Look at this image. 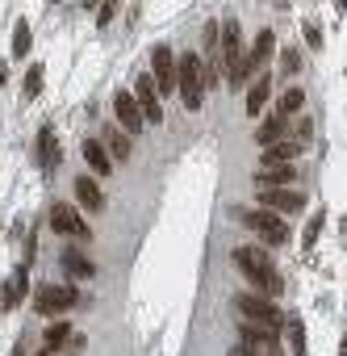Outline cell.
<instances>
[{
    "instance_id": "1",
    "label": "cell",
    "mask_w": 347,
    "mask_h": 356,
    "mask_svg": "<svg viewBox=\"0 0 347 356\" xmlns=\"http://www.w3.org/2000/svg\"><path fill=\"white\" fill-rule=\"evenodd\" d=\"M234 264L251 277V285H260L264 293H280V289H284V277L276 273L272 256H264L260 247H238V251H234Z\"/></svg>"
},
{
    "instance_id": "2",
    "label": "cell",
    "mask_w": 347,
    "mask_h": 356,
    "mask_svg": "<svg viewBox=\"0 0 347 356\" xmlns=\"http://www.w3.org/2000/svg\"><path fill=\"white\" fill-rule=\"evenodd\" d=\"M176 92L184 96L188 109H201L205 84H201V59H197V55H184V59L176 63Z\"/></svg>"
},
{
    "instance_id": "3",
    "label": "cell",
    "mask_w": 347,
    "mask_h": 356,
    "mask_svg": "<svg viewBox=\"0 0 347 356\" xmlns=\"http://www.w3.org/2000/svg\"><path fill=\"white\" fill-rule=\"evenodd\" d=\"M76 302H80V289H71V285H38V293H34L38 315H63Z\"/></svg>"
},
{
    "instance_id": "4",
    "label": "cell",
    "mask_w": 347,
    "mask_h": 356,
    "mask_svg": "<svg viewBox=\"0 0 347 356\" xmlns=\"http://www.w3.org/2000/svg\"><path fill=\"white\" fill-rule=\"evenodd\" d=\"M234 311H238L247 323H256V327H272V331H280V311L272 306V302H264V297L238 293V297H234Z\"/></svg>"
},
{
    "instance_id": "5",
    "label": "cell",
    "mask_w": 347,
    "mask_h": 356,
    "mask_svg": "<svg viewBox=\"0 0 347 356\" xmlns=\"http://www.w3.org/2000/svg\"><path fill=\"white\" fill-rule=\"evenodd\" d=\"M247 227H251L268 247H284L289 243V222L272 210H256V214H247Z\"/></svg>"
},
{
    "instance_id": "6",
    "label": "cell",
    "mask_w": 347,
    "mask_h": 356,
    "mask_svg": "<svg viewBox=\"0 0 347 356\" xmlns=\"http://www.w3.org/2000/svg\"><path fill=\"white\" fill-rule=\"evenodd\" d=\"M230 356H276V331L272 327H256V323H243V344Z\"/></svg>"
},
{
    "instance_id": "7",
    "label": "cell",
    "mask_w": 347,
    "mask_h": 356,
    "mask_svg": "<svg viewBox=\"0 0 347 356\" xmlns=\"http://www.w3.org/2000/svg\"><path fill=\"white\" fill-rule=\"evenodd\" d=\"M134 101H138V114H142L146 126H159V122H164V105H159V92H155V80H151V76H138Z\"/></svg>"
},
{
    "instance_id": "8",
    "label": "cell",
    "mask_w": 347,
    "mask_h": 356,
    "mask_svg": "<svg viewBox=\"0 0 347 356\" xmlns=\"http://www.w3.org/2000/svg\"><path fill=\"white\" fill-rule=\"evenodd\" d=\"M151 80H155V92L159 96H168V92H176V59H172V50L168 46H155L151 50Z\"/></svg>"
},
{
    "instance_id": "9",
    "label": "cell",
    "mask_w": 347,
    "mask_h": 356,
    "mask_svg": "<svg viewBox=\"0 0 347 356\" xmlns=\"http://www.w3.org/2000/svg\"><path fill=\"white\" fill-rule=\"evenodd\" d=\"M260 201H264V206L272 210V214H297V210H302L306 206V197L302 193H293V189H284V185H276V189H260Z\"/></svg>"
},
{
    "instance_id": "10",
    "label": "cell",
    "mask_w": 347,
    "mask_h": 356,
    "mask_svg": "<svg viewBox=\"0 0 347 356\" xmlns=\"http://www.w3.org/2000/svg\"><path fill=\"white\" fill-rule=\"evenodd\" d=\"M238 59H243V34H238L234 21H226V25H222V46H218V63H214V67H218V72H230Z\"/></svg>"
},
{
    "instance_id": "11",
    "label": "cell",
    "mask_w": 347,
    "mask_h": 356,
    "mask_svg": "<svg viewBox=\"0 0 347 356\" xmlns=\"http://www.w3.org/2000/svg\"><path fill=\"white\" fill-rule=\"evenodd\" d=\"M51 231L55 235H80V239H88V227H84V218H80V210L76 206H51Z\"/></svg>"
},
{
    "instance_id": "12",
    "label": "cell",
    "mask_w": 347,
    "mask_h": 356,
    "mask_svg": "<svg viewBox=\"0 0 347 356\" xmlns=\"http://www.w3.org/2000/svg\"><path fill=\"white\" fill-rule=\"evenodd\" d=\"M113 114H117V122H122V130H126V134H138V130L146 126V122H142V114H138L134 92H126V88L113 96Z\"/></svg>"
},
{
    "instance_id": "13",
    "label": "cell",
    "mask_w": 347,
    "mask_h": 356,
    "mask_svg": "<svg viewBox=\"0 0 347 356\" xmlns=\"http://www.w3.org/2000/svg\"><path fill=\"white\" fill-rule=\"evenodd\" d=\"M30 293V277H25V269H17L9 281H5V289H0V311H17V302Z\"/></svg>"
},
{
    "instance_id": "14",
    "label": "cell",
    "mask_w": 347,
    "mask_h": 356,
    "mask_svg": "<svg viewBox=\"0 0 347 356\" xmlns=\"http://www.w3.org/2000/svg\"><path fill=\"white\" fill-rule=\"evenodd\" d=\"M280 331L289 335V352H293V356H310V348H306V327H302V315H280Z\"/></svg>"
},
{
    "instance_id": "15",
    "label": "cell",
    "mask_w": 347,
    "mask_h": 356,
    "mask_svg": "<svg viewBox=\"0 0 347 356\" xmlns=\"http://www.w3.org/2000/svg\"><path fill=\"white\" fill-rule=\"evenodd\" d=\"M59 160H63V151H59V138L51 134V126L38 130V164L42 168H59Z\"/></svg>"
},
{
    "instance_id": "16",
    "label": "cell",
    "mask_w": 347,
    "mask_h": 356,
    "mask_svg": "<svg viewBox=\"0 0 347 356\" xmlns=\"http://www.w3.org/2000/svg\"><path fill=\"white\" fill-rule=\"evenodd\" d=\"M84 160H88V168H92L96 176H109V172H113V160H109L105 143H96V138H88V143H84Z\"/></svg>"
},
{
    "instance_id": "17",
    "label": "cell",
    "mask_w": 347,
    "mask_h": 356,
    "mask_svg": "<svg viewBox=\"0 0 347 356\" xmlns=\"http://www.w3.org/2000/svg\"><path fill=\"white\" fill-rule=\"evenodd\" d=\"M76 197L84 201V210H92V214L105 210V193H101V185H96L92 176H80V180H76Z\"/></svg>"
},
{
    "instance_id": "18",
    "label": "cell",
    "mask_w": 347,
    "mask_h": 356,
    "mask_svg": "<svg viewBox=\"0 0 347 356\" xmlns=\"http://www.w3.org/2000/svg\"><path fill=\"white\" fill-rule=\"evenodd\" d=\"M293 156H302V143H297V138H293V143L276 138V143H268V147H264V156H260V160H264V164H289Z\"/></svg>"
},
{
    "instance_id": "19",
    "label": "cell",
    "mask_w": 347,
    "mask_h": 356,
    "mask_svg": "<svg viewBox=\"0 0 347 356\" xmlns=\"http://www.w3.org/2000/svg\"><path fill=\"white\" fill-rule=\"evenodd\" d=\"M293 180H297L293 164H264L260 168V189H276V185H293Z\"/></svg>"
},
{
    "instance_id": "20",
    "label": "cell",
    "mask_w": 347,
    "mask_h": 356,
    "mask_svg": "<svg viewBox=\"0 0 347 356\" xmlns=\"http://www.w3.org/2000/svg\"><path fill=\"white\" fill-rule=\"evenodd\" d=\"M272 50H276V38H272V30H264V34L256 38V46L247 50V63H251V67H264V63L272 59Z\"/></svg>"
},
{
    "instance_id": "21",
    "label": "cell",
    "mask_w": 347,
    "mask_h": 356,
    "mask_svg": "<svg viewBox=\"0 0 347 356\" xmlns=\"http://www.w3.org/2000/svg\"><path fill=\"white\" fill-rule=\"evenodd\" d=\"M284 130H289V118H284V114H272V118L256 130V143H260V147H268V143L284 138Z\"/></svg>"
},
{
    "instance_id": "22",
    "label": "cell",
    "mask_w": 347,
    "mask_h": 356,
    "mask_svg": "<svg viewBox=\"0 0 347 356\" xmlns=\"http://www.w3.org/2000/svg\"><path fill=\"white\" fill-rule=\"evenodd\" d=\"M63 269H67V277H76V281H88V277L96 273V269H92V260H84L80 251H71V247L63 251Z\"/></svg>"
},
{
    "instance_id": "23",
    "label": "cell",
    "mask_w": 347,
    "mask_h": 356,
    "mask_svg": "<svg viewBox=\"0 0 347 356\" xmlns=\"http://www.w3.org/2000/svg\"><path fill=\"white\" fill-rule=\"evenodd\" d=\"M268 96H272V76H260V80L251 84V92H247V114H260Z\"/></svg>"
},
{
    "instance_id": "24",
    "label": "cell",
    "mask_w": 347,
    "mask_h": 356,
    "mask_svg": "<svg viewBox=\"0 0 347 356\" xmlns=\"http://www.w3.org/2000/svg\"><path fill=\"white\" fill-rule=\"evenodd\" d=\"M105 151H109V156H117V160H130V134H122V130L113 126L109 138H105Z\"/></svg>"
},
{
    "instance_id": "25",
    "label": "cell",
    "mask_w": 347,
    "mask_h": 356,
    "mask_svg": "<svg viewBox=\"0 0 347 356\" xmlns=\"http://www.w3.org/2000/svg\"><path fill=\"white\" fill-rule=\"evenodd\" d=\"M302 105H306V92H302V88H289V92L280 96V109H276V114H284V118H289V114H297Z\"/></svg>"
},
{
    "instance_id": "26",
    "label": "cell",
    "mask_w": 347,
    "mask_h": 356,
    "mask_svg": "<svg viewBox=\"0 0 347 356\" xmlns=\"http://www.w3.org/2000/svg\"><path fill=\"white\" fill-rule=\"evenodd\" d=\"M30 42H34L30 25H25V21H17V30H13V55H17V59H21V55H30Z\"/></svg>"
},
{
    "instance_id": "27",
    "label": "cell",
    "mask_w": 347,
    "mask_h": 356,
    "mask_svg": "<svg viewBox=\"0 0 347 356\" xmlns=\"http://www.w3.org/2000/svg\"><path fill=\"white\" fill-rule=\"evenodd\" d=\"M67 335H71V327H67V323H51V327H46V348H51V352H55V348H63V344H67Z\"/></svg>"
},
{
    "instance_id": "28",
    "label": "cell",
    "mask_w": 347,
    "mask_h": 356,
    "mask_svg": "<svg viewBox=\"0 0 347 356\" xmlns=\"http://www.w3.org/2000/svg\"><path fill=\"white\" fill-rule=\"evenodd\" d=\"M113 17H117V0H101V9H96V25H113Z\"/></svg>"
},
{
    "instance_id": "29",
    "label": "cell",
    "mask_w": 347,
    "mask_h": 356,
    "mask_svg": "<svg viewBox=\"0 0 347 356\" xmlns=\"http://www.w3.org/2000/svg\"><path fill=\"white\" fill-rule=\"evenodd\" d=\"M42 92V67H30L25 72V101H34Z\"/></svg>"
},
{
    "instance_id": "30",
    "label": "cell",
    "mask_w": 347,
    "mask_h": 356,
    "mask_svg": "<svg viewBox=\"0 0 347 356\" xmlns=\"http://www.w3.org/2000/svg\"><path fill=\"white\" fill-rule=\"evenodd\" d=\"M302 34H306V42H310V46H314V50H318V46H322V30H318V25H314V21H306V25H302Z\"/></svg>"
},
{
    "instance_id": "31",
    "label": "cell",
    "mask_w": 347,
    "mask_h": 356,
    "mask_svg": "<svg viewBox=\"0 0 347 356\" xmlns=\"http://www.w3.org/2000/svg\"><path fill=\"white\" fill-rule=\"evenodd\" d=\"M280 67H284V72H297V67H302V59H297V50H293V46H284V55H280Z\"/></svg>"
},
{
    "instance_id": "32",
    "label": "cell",
    "mask_w": 347,
    "mask_h": 356,
    "mask_svg": "<svg viewBox=\"0 0 347 356\" xmlns=\"http://www.w3.org/2000/svg\"><path fill=\"white\" fill-rule=\"evenodd\" d=\"M318 235H322V214L306 227V247H314V243H318Z\"/></svg>"
},
{
    "instance_id": "33",
    "label": "cell",
    "mask_w": 347,
    "mask_h": 356,
    "mask_svg": "<svg viewBox=\"0 0 347 356\" xmlns=\"http://www.w3.org/2000/svg\"><path fill=\"white\" fill-rule=\"evenodd\" d=\"M9 84V67H5V59H0V88Z\"/></svg>"
},
{
    "instance_id": "34",
    "label": "cell",
    "mask_w": 347,
    "mask_h": 356,
    "mask_svg": "<svg viewBox=\"0 0 347 356\" xmlns=\"http://www.w3.org/2000/svg\"><path fill=\"white\" fill-rule=\"evenodd\" d=\"M38 356H55V352H51V348H46V352H38Z\"/></svg>"
},
{
    "instance_id": "35",
    "label": "cell",
    "mask_w": 347,
    "mask_h": 356,
    "mask_svg": "<svg viewBox=\"0 0 347 356\" xmlns=\"http://www.w3.org/2000/svg\"><path fill=\"white\" fill-rule=\"evenodd\" d=\"M13 356H25V352H21V348H13Z\"/></svg>"
},
{
    "instance_id": "36",
    "label": "cell",
    "mask_w": 347,
    "mask_h": 356,
    "mask_svg": "<svg viewBox=\"0 0 347 356\" xmlns=\"http://www.w3.org/2000/svg\"><path fill=\"white\" fill-rule=\"evenodd\" d=\"M84 5H96V0H84Z\"/></svg>"
},
{
    "instance_id": "37",
    "label": "cell",
    "mask_w": 347,
    "mask_h": 356,
    "mask_svg": "<svg viewBox=\"0 0 347 356\" xmlns=\"http://www.w3.org/2000/svg\"><path fill=\"white\" fill-rule=\"evenodd\" d=\"M51 5H63V0H51Z\"/></svg>"
}]
</instances>
